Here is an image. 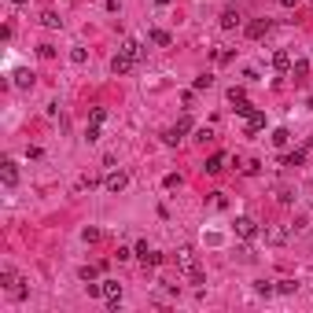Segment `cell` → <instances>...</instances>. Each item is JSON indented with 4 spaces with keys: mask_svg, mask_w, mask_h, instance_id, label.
<instances>
[{
    "mask_svg": "<svg viewBox=\"0 0 313 313\" xmlns=\"http://www.w3.org/2000/svg\"><path fill=\"white\" fill-rule=\"evenodd\" d=\"M126 184H129V173H126V169H111V173L103 177V188H107L111 195H118Z\"/></svg>",
    "mask_w": 313,
    "mask_h": 313,
    "instance_id": "cell-2",
    "label": "cell"
},
{
    "mask_svg": "<svg viewBox=\"0 0 313 313\" xmlns=\"http://www.w3.org/2000/svg\"><path fill=\"white\" fill-rule=\"evenodd\" d=\"M15 89H33V74L30 70H18L15 74Z\"/></svg>",
    "mask_w": 313,
    "mask_h": 313,
    "instance_id": "cell-13",
    "label": "cell"
},
{
    "mask_svg": "<svg viewBox=\"0 0 313 313\" xmlns=\"http://www.w3.org/2000/svg\"><path fill=\"white\" fill-rule=\"evenodd\" d=\"M85 59H89V55H85V48H74V52H70V63H78V66H81Z\"/></svg>",
    "mask_w": 313,
    "mask_h": 313,
    "instance_id": "cell-26",
    "label": "cell"
},
{
    "mask_svg": "<svg viewBox=\"0 0 313 313\" xmlns=\"http://www.w3.org/2000/svg\"><path fill=\"white\" fill-rule=\"evenodd\" d=\"M177 265H181V273L192 284H203V269H199V262H195V251L192 247H181L177 251Z\"/></svg>",
    "mask_w": 313,
    "mask_h": 313,
    "instance_id": "cell-1",
    "label": "cell"
},
{
    "mask_svg": "<svg viewBox=\"0 0 313 313\" xmlns=\"http://www.w3.org/2000/svg\"><path fill=\"white\" fill-rule=\"evenodd\" d=\"M148 251H151V247H148V240H140V243H137V258L144 262V258H148Z\"/></svg>",
    "mask_w": 313,
    "mask_h": 313,
    "instance_id": "cell-29",
    "label": "cell"
},
{
    "mask_svg": "<svg viewBox=\"0 0 313 313\" xmlns=\"http://www.w3.org/2000/svg\"><path fill=\"white\" fill-rule=\"evenodd\" d=\"M85 140H89V144H92V140H100V126H92V122H89V129H85Z\"/></svg>",
    "mask_w": 313,
    "mask_h": 313,
    "instance_id": "cell-24",
    "label": "cell"
},
{
    "mask_svg": "<svg viewBox=\"0 0 313 313\" xmlns=\"http://www.w3.org/2000/svg\"><path fill=\"white\" fill-rule=\"evenodd\" d=\"M273 70H291V52L288 48H277V52H273Z\"/></svg>",
    "mask_w": 313,
    "mask_h": 313,
    "instance_id": "cell-8",
    "label": "cell"
},
{
    "mask_svg": "<svg viewBox=\"0 0 313 313\" xmlns=\"http://www.w3.org/2000/svg\"><path fill=\"white\" fill-rule=\"evenodd\" d=\"M277 291H280V295H295L299 284H295V280H277Z\"/></svg>",
    "mask_w": 313,
    "mask_h": 313,
    "instance_id": "cell-18",
    "label": "cell"
},
{
    "mask_svg": "<svg viewBox=\"0 0 313 313\" xmlns=\"http://www.w3.org/2000/svg\"><path fill=\"white\" fill-rule=\"evenodd\" d=\"M151 4H155V7H169L173 0H151Z\"/></svg>",
    "mask_w": 313,
    "mask_h": 313,
    "instance_id": "cell-31",
    "label": "cell"
},
{
    "mask_svg": "<svg viewBox=\"0 0 313 313\" xmlns=\"http://www.w3.org/2000/svg\"><path fill=\"white\" fill-rule=\"evenodd\" d=\"M89 122H92V126H103V122H107V107H92Z\"/></svg>",
    "mask_w": 313,
    "mask_h": 313,
    "instance_id": "cell-20",
    "label": "cell"
},
{
    "mask_svg": "<svg viewBox=\"0 0 313 313\" xmlns=\"http://www.w3.org/2000/svg\"><path fill=\"white\" fill-rule=\"evenodd\" d=\"M144 265H162V254H158V251H148V258H144Z\"/></svg>",
    "mask_w": 313,
    "mask_h": 313,
    "instance_id": "cell-25",
    "label": "cell"
},
{
    "mask_svg": "<svg viewBox=\"0 0 313 313\" xmlns=\"http://www.w3.org/2000/svg\"><path fill=\"white\" fill-rule=\"evenodd\" d=\"M41 22L48 26V30H59V22H63V18L55 15V11H44V15H41Z\"/></svg>",
    "mask_w": 313,
    "mask_h": 313,
    "instance_id": "cell-19",
    "label": "cell"
},
{
    "mask_svg": "<svg viewBox=\"0 0 313 313\" xmlns=\"http://www.w3.org/2000/svg\"><path fill=\"white\" fill-rule=\"evenodd\" d=\"M284 240H288V232H284V229H269V243H284Z\"/></svg>",
    "mask_w": 313,
    "mask_h": 313,
    "instance_id": "cell-22",
    "label": "cell"
},
{
    "mask_svg": "<svg viewBox=\"0 0 313 313\" xmlns=\"http://www.w3.org/2000/svg\"><path fill=\"white\" fill-rule=\"evenodd\" d=\"M203 169H206V173H221V169H225V155H210Z\"/></svg>",
    "mask_w": 313,
    "mask_h": 313,
    "instance_id": "cell-12",
    "label": "cell"
},
{
    "mask_svg": "<svg viewBox=\"0 0 313 313\" xmlns=\"http://www.w3.org/2000/svg\"><path fill=\"white\" fill-rule=\"evenodd\" d=\"M103 299L111 302V310H118V302H122V284H118V280H103Z\"/></svg>",
    "mask_w": 313,
    "mask_h": 313,
    "instance_id": "cell-4",
    "label": "cell"
},
{
    "mask_svg": "<svg viewBox=\"0 0 313 313\" xmlns=\"http://www.w3.org/2000/svg\"><path fill=\"white\" fill-rule=\"evenodd\" d=\"M11 4H26V0H11Z\"/></svg>",
    "mask_w": 313,
    "mask_h": 313,
    "instance_id": "cell-33",
    "label": "cell"
},
{
    "mask_svg": "<svg viewBox=\"0 0 313 313\" xmlns=\"http://www.w3.org/2000/svg\"><path fill=\"white\" fill-rule=\"evenodd\" d=\"M232 232L240 236V240H254V236H258V221H254V217H236Z\"/></svg>",
    "mask_w": 313,
    "mask_h": 313,
    "instance_id": "cell-3",
    "label": "cell"
},
{
    "mask_svg": "<svg viewBox=\"0 0 313 313\" xmlns=\"http://www.w3.org/2000/svg\"><path fill=\"white\" fill-rule=\"evenodd\" d=\"M302 162H306V151H291V155L284 158V166H295V169H299Z\"/></svg>",
    "mask_w": 313,
    "mask_h": 313,
    "instance_id": "cell-17",
    "label": "cell"
},
{
    "mask_svg": "<svg viewBox=\"0 0 313 313\" xmlns=\"http://www.w3.org/2000/svg\"><path fill=\"white\" fill-rule=\"evenodd\" d=\"M288 140H291L288 129H273V148H288Z\"/></svg>",
    "mask_w": 313,
    "mask_h": 313,
    "instance_id": "cell-15",
    "label": "cell"
},
{
    "mask_svg": "<svg viewBox=\"0 0 313 313\" xmlns=\"http://www.w3.org/2000/svg\"><path fill=\"white\" fill-rule=\"evenodd\" d=\"M133 63H137V59H133V55H126V52L118 48V55L111 59V70H115L118 78H122V74H129V70H133Z\"/></svg>",
    "mask_w": 313,
    "mask_h": 313,
    "instance_id": "cell-5",
    "label": "cell"
},
{
    "mask_svg": "<svg viewBox=\"0 0 313 313\" xmlns=\"http://www.w3.org/2000/svg\"><path fill=\"white\" fill-rule=\"evenodd\" d=\"M299 4V0H280V7H295Z\"/></svg>",
    "mask_w": 313,
    "mask_h": 313,
    "instance_id": "cell-32",
    "label": "cell"
},
{
    "mask_svg": "<svg viewBox=\"0 0 313 313\" xmlns=\"http://www.w3.org/2000/svg\"><path fill=\"white\" fill-rule=\"evenodd\" d=\"M122 52H126V55H133V59H144V48H140V41H133V37H126V41H122Z\"/></svg>",
    "mask_w": 313,
    "mask_h": 313,
    "instance_id": "cell-10",
    "label": "cell"
},
{
    "mask_svg": "<svg viewBox=\"0 0 313 313\" xmlns=\"http://www.w3.org/2000/svg\"><path fill=\"white\" fill-rule=\"evenodd\" d=\"M148 41H151V44H158V48H166V44H169V33H166V30H151V33H148Z\"/></svg>",
    "mask_w": 313,
    "mask_h": 313,
    "instance_id": "cell-14",
    "label": "cell"
},
{
    "mask_svg": "<svg viewBox=\"0 0 313 313\" xmlns=\"http://www.w3.org/2000/svg\"><path fill=\"white\" fill-rule=\"evenodd\" d=\"M269 30H273V22H269V18H254V22L247 26V37H251V41H258V37H265Z\"/></svg>",
    "mask_w": 313,
    "mask_h": 313,
    "instance_id": "cell-6",
    "label": "cell"
},
{
    "mask_svg": "<svg viewBox=\"0 0 313 313\" xmlns=\"http://www.w3.org/2000/svg\"><path fill=\"white\" fill-rule=\"evenodd\" d=\"M291 74H295V81H306V74H310V63H306V59H299L295 66H291Z\"/></svg>",
    "mask_w": 313,
    "mask_h": 313,
    "instance_id": "cell-16",
    "label": "cell"
},
{
    "mask_svg": "<svg viewBox=\"0 0 313 313\" xmlns=\"http://www.w3.org/2000/svg\"><path fill=\"white\" fill-rule=\"evenodd\" d=\"M0 181H4V188H15V184H18V166L11 162V158H7L4 169H0Z\"/></svg>",
    "mask_w": 313,
    "mask_h": 313,
    "instance_id": "cell-7",
    "label": "cell"
},
{
    "mask_svg": "<svg viewBox=\"0 0 313 313\" xmlns=\"http://www.w3.org/2000/svg\"><path fill=\"white\" fill-rule=\"evenodd\" d=\"M236 26H240V11H236V7H225L221 11V30H236Z\"/></svg>",
    "mask_w": 313,
    "mask_h": 313,
    "instance_id": "cell-9",
    "label": "cell"
},
{
    "mask_svg": "<svg viewBox=\"0 0 313 313\" xmlns=\"http://www.w3.org/2000/svg\"><path fill=\"white\" fill-rule=\"evenodd\" d=\"M210 85H214V78H210V74H203V78H195V89H210Z\"/></svg>",
    "mask_w": 313,
    "mask_h": 313,
    "instance_id": "cell-27",
    "label": "cell"
},
{
    "mask_svg": "<svg viewBox=\"0 0 313 313\" xmlns=\"http://www.w3.org/2000/svg\"><path fill=\"white\" fill-rule=\"evenodd\" d=\"M229 100L240 103V100H247V96H243V89H236V85H232V89H229Z\"/></svg>",
    "mask_w": 313,
    "mask_h": 313,
    "instance_id": "cell-30",
    "label": "cell"
},
{
    "mask_svg": "<svg viewBox=\"0 0 313 313\" xmlns=\"http://www.w3.org/2000/svg\"><path fill=\"white\" fill-rule=\"evenodd\" d=\"M258 129H265V115H262V111H251V115H247V137L258 133Z\"/></svg>",
    "mask_w": 313,
    "mask_h": 313,
    "instance_id": "cell-11",
    "label": "cell"
},
{
    "mask_svg": "<svg viewBox=\"0 0 313 313\" xmlns=\"http://www.w3.org/2000/svg\"><path fill=\"white\" fill-rule=\"evenodd\" d=\"M37 52H41V59H55V48H52V44H41Z\"/></svg>",
    "mask_w": 313,
    "mask_h": 313,
    "instance_id": "cell-28",
    "label": "cell"
},
{
    "mask_svg": "<svg viewBox=\"0 0 313 313\" xmlns=\"http://www.w3.org/2000/svg\"><path fill=\"white\" fill-rule=\"evenodd\" d=\"M254 291H258V295H265V299H269V295H273V291H277V288H273L269 280H258V284H254Z\"/></svg>",
    "mask_w": 313,
    "mask_h": 313,
    "instance_id": "cell-21",
    "label": "cell"
},
{
    "mask_svg": "<svg viewBox=\"0 0 313 313\" xmlns=\"http://www.w3.org/2000/svg\"><path fill=\"white\" fill-rule=\"evenodd\" d=\"M96 273H100L96 265H85V269H81V280H85V284H89V280H96Z\"/></svg>",
    "mask_w": 313,
    "mask_h": 313,
    "instance_id": "cell-23",
    "label": "cell"
}]
</instances>
